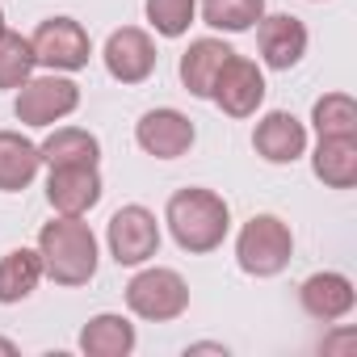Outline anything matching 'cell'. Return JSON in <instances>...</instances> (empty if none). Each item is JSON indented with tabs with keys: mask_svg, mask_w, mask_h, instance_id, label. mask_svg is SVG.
<instances>
[{
	"mask_svg": "<svg viewBox=\"0 0 357 357\" xmlns=\"http://www.w3.org/2000/svg\"><path fill=\"white\" fill-rule=\"evenodd\" d=\"M185 353H227V344H190Z\"/></svg>",
	"mask_w": 357,
	"mask_h": 357,
	"instance_id": "25",
	"label": "cell"
},
{
	"mask_svg": "<svg viewBox=\"0 0 357 357\" xmlns=\"http://www.w3.org/2000/svg\"><path fill=\"white\" fill-rule=\"evenodd\" d=\"M34 68H38V59H34L30 38L0 30V89H22L34 76Z\"/></svg>",
	"mask_w": 357,
	"mask_h": 357,
	"instance_id": "23",
	"label": "cell"
},
{
	"mask_svg": "<svg viewBox=\"0 0 357 357\" xmlns=\"http://www.w3.org/2000/svg\"><path fill=\"white\" fill-rule=\"evenodd\" d=\"M198 130L194 122L181 114V109H172V105H160V109H147L135 126V143L155 155V160H176V155H185L194 147Z\"/></svg>",
	"mask_w": 357,
	"mask_h": 357,
	"instance_id": "9",
	"label": "cell"
},
{
	"mask_svg": "<svg viewBox=\"0 0 357 357\" xmlns=\"http://www.w3.org/2000/svg\"><path fill=\"white\" fill-rule=\"evenodd\" d=\"M38 155H43L47 168H59V164H97L101 160V143L84 126H59V130H51L38 143Z\"/></svg>",
	"mask_w": 357,
	"mask_h": 357,
	"instance_id": "19",
	"label": "cell"
},
{
	"mask_svg": "<svg viewBox=\"0 0 357 357\" xmlns=\"http://www.w3.org/2000/svg\"><path fill=\"white\" fill-rule=\"evenodd\" d=\"M265 17V0H202V22L223 34H244Z\"/></svg>",
	"mask_w": 357,
	"mask_h": 357,
	"instance_id": "21",
	"label": "cell"
},
{
	"mask_svg": "<svg viewBox=\"0 0 357 357\" xmlns=\"http://www.w3.org/2000/svg\"><path fill=\"white\" fill-rule=\"evenodd\" d=\"M80 109V84L51 72V76H30L22 89H17V122L22 126H55L59 118L76 114Z\"/></svg>",
	"mask_w": 357,
	"mask_h": 357,
	"instance_id": "5",
	"label": "cell"
},
{
	"mask_svg": "<svg viewBox=\"0 0 357 357\" xmlns=\"http://www.w3.org/2000/svg\"><path fill=\"white\" fill-rule=\"evenodd\" d=\"M105 185L97 164H59L47 176V202L55 206V215H89L101 202Z\"/></svg>",
	"mask_w": 357,
	"mask_h": 357,
	"instance_id": "11",
	"label": "cell"
},
{
	"mask_svg": "<svg viewBox=\"0 0 357 357\" xmlns=\"http://www.w3.org/2000/svg\"><path fill=\"white\" fill-rule=\"evenodd\" d=\"M164 223L176 240L181 252H215L227 231H231V206L215 194V190H202V185H190V190H176L164 206Z\"/></svg>",
	"mask_w": 357,
	"mask_h": 357,
	"instance_id": "1",
	"label": "cell"
},
{
	"mask_svg": "<svg viewBox=\"0 0 357 357\" xmlns=\"http://www.w3.org/2000/svg\"><path fill=\"white\" fill-rule=\"evenodd\" d=\"M105 72L118 80V84H143L151 72H155V43L147 30L139 26H122L105 38Z\"/></svg>",
	"mask_w": 357,
	"mask_h": 357,
	"instance_id": "10",
	"label": "cell"
},
{
	"mask_svg": "<svg viewBox=\"0 0 357 357\" xmlns=\"http://www.w3.org/2000/svg\"><path fill=\"white\" fill-rule=\"evenodd\" d=\"M294 257V231L278 215H252L236 236V261L248 278H278Z\"/></svg>",
	"mask_w": 357,
	"mask_h": 357,
	"instance_id": "3",
	"label": "cell"
},
{
	"mask_svg": "<svg viewBox=\"0 0 357 357\" xmlns=\"http://www.w3.org/2000/svg\"><path fill=\"white\" fill-rule=\"evenodd\" d=\"M0 30H9V26H5V9H0Z\"/></svg>",
	"mask_w": 357,
	"mask_h": 357,
	"instance_id": "27",
	"label": "cell"
},
{
	"mask_svg": "<svg viewBox=\"0 0 357 357\" xmlns=\"http://www.w3.org/2000/svg\"><path fill=\"white\" fill-rule=\"evenodd\" d=\"M17 353V344L13 340H5V336H0V357H13Z\"/></svg>",
	"mask_w": 357,
	"mask_h": 357,
	"instance_id": "26",
	"label": "cell"
},
{
	"mask_svg": "<svg viewBox=\"0 0 357 357\" xmlns=\"http://www.w3.org/2000/svg\"><path fill=\"white\" fill-rule=\"evenodd\" d=\"M34 59L51 72H80L93 59V38L76 17H47L30 34Z\"/></svg>",
	"mask_w": 357,
	"mask_h": 357,
	"instance_id": "6",
	"label": "cell"
},
{
	"mask_svg": "<svg viewBox=\"0 0 357 357\" xmlns=\"http://www.w3.org/2000/svg\"><path fill=\"white\" fill-rule=\"evenodd\" d=\"M257 47H261L265 68L290 72L307 55V26L290 13H269V17L257 22Z\"/></svg>",
	"mask_w": 357,
	"mask_h": 357,
	"instance_id": "12",
	"label": "cell"
},
{
	"mask_svg": "<svg viewBox=\"0 0 357 357\" xmlns=\"http://www.w3.org/2000/svg\"><path fill=\"white\" fill-rule=\"evenodd\" d=\"M311 168L328 190H353L357 185V135L319 139L315 155H311Z\"/></svg>",
	"mask_w": 357,
	"mask_h": 357,
	"instance_id": "15",
	"label": "cell"
},
{
	"mask_svg": "<svg viewBox=\"0 0 357 357\" xmlns=\"http://www.w3.org/2000/svg\"><path fill=\"white\" fill-rule=\"evenodd\" d=\"M298 303H303V311H307L311 319L336 324V319H344V315L357 307V290H353V282H349L344 273L324 269V273H311V278L298 286Z\"/></svg>",
	"mask_w": 357,
	"mask_h": 357,
	"instance_id": "13",
	"label": "cell"
},
{
	"mask_svg": "<svg viewBox=\"0 0 357 357\" xmlns=\"http://www.w3.org/2000/svg\"><path fill=\"white\" fill-rule=\"evenodd\" d=\"M43 282V257L38 248H13L0 257V303L13 307L22 298H30Z\"/></svg>",
	"mask_w": 357,
	"mask_h": 357,
	"instance_id": "20",
	"label": "cell"
},
{
	"mask_svg": "<svg viewBox=\"0 0 357 357\" xmlns=\"http://www.w3.org/2000/svg\"><path fill=\"white\" fill-rule=\"evenodd\" d=\"M311 122H315V135H319V139L357 135V101H353L349 93H324V97L311 105Z\"/></svg>",
	"mask_w": 357,
	"mask_h": 357,
	"instance_id": "22",
	"label": "cell"
},
{
	"mask_svg": "<svg viewBox=\"0 0 357 357\" xmlns=\"http://www.w3.org/2000/svg\"><path fill=\"white\" fill-rule=\"evenodd\" d=\"M252 147L265 164H294L307 151V126L286 109H269L252 130Z\"/></svg>",
	"mask_w": 357,
	"mask_h": 357,
	"instance_id": "14",
	"label": "cell"
},
{
	"mask_svg": "<svg viewBox=\"0 0 357 357\" xmlns=\"http://www.w3.org/2000/svg\"><path fill=\"white\" fill-rule=\"evenodd\" d=\"M231 59V47L223 38H194L190 51L181 55V84L194 97H211L215 76L223 72V63Z\"/></svg>",
	"mask_w": 357,
	"mask_h": 357,
	"instance_id": "16",
	"label": "cell"
},
{
	"mask_svg": "<svg viewBox=\"0 0 357 357\" xmlns=\"http://www.w3.org/2000/svg\"><path fill=\"white\" fill-rule=\"evenodd\" d=\"M211 101H215L227 118H252V114L261 109V101H265V72H261L252 59H244V55L231 51V59H227L223 72L215 76Z\"/></svg>",
	"mask_w": 357,
	"mask_h": 357,
	"instance_id": "8",
	"label": "cell"
},
{
	"mask_svg": "<svg viewBox=\"0 0 357 357\" xmlns=\"http://www.w3.org/2000/svg\"><path fill=\"white\" fill-rule=\"evenodd\" d=\"M38 257L43 278H51L55 286H89L97 273V236L84 223V215H59L43 223Z\"/></svg>",
	"mask_w": 357,
	"mask_h": 357,
	"instance_id": "2",
	"label": "cell"
},
{
	"mask_svg": "<svg viewBox=\"0 0 357 357\" xmlns=\"http://www.w3.org/2000/svg\"><path fill=\"white\" fill-rule=\"evenodd\" d=\"M43 168L38 143H30L22 130H0V190L22 194Z\"/></svg>",
	"mask_w": 357,
	"mask_h": 357,
	"instance_id": "17",
	"label": "cell"
},
{
	"mask_svg": "<svg viewBox=\"0 0 357 357\" xmlns=\"http://www.w3.org/2000/svg\"><path fill=\"white\" fill-rule=\"evenodd\" d=\"M143 9H147V22H151L155 34L181 38L194 26V17H198V0H147Z\"/></svg>",
	"mask_w": 357,
	"mask_h": 357,
	"instance_id": "24",
	"label": "cell"
},
{
	"mask_svg": "<svg viewBox=\"0 0 357 357\" xmlns=\"http://www.w3.org/2000/svg\"><path fill=\"white\" fill-rule=\"evenodd\" d=\"M105 240H109V257L118 265H130L135 269V265H147L160 252V223H155V215L147 206L135 202V206L114 211Z\"/></svg>",
	"mask_w": 357,
	"mask_h": 357,
	"instance_id": "7",
	"label": "cell"
},
{
	"mask_svg": "<svg viewBox=\"0 0 357 357\" xmlns=\"http://www.w3.org/2000/svg\"><path fill=\"white\" fill-rule=\"evenodd\" d=\"M135 340H139L135 324L126 315H114V311H101L80 328V349L89 357H126L135 349Z\"/></svg>",
	"mask_w": 357,
	"mask_h": 357,
	"instance_id": "18",
	"label": "cell"
},
{
	"mask_svg": "<svg viewBox=\"0 0 357 357\" xmlns=\"http://www.w3.org/2000/svg\"><path fill=\"white\" fill-rule=\"evenodd\" d=\"M126 307L147 319V324H168V319H181L190 311V286L176 269H164V265H151V269H139L130 282H126Z\"/></svg>",
	"mask_w": 357,
	"mask_h": 357,
	"instance_id": "4",
	"label": "cell"
}]
</instances>
